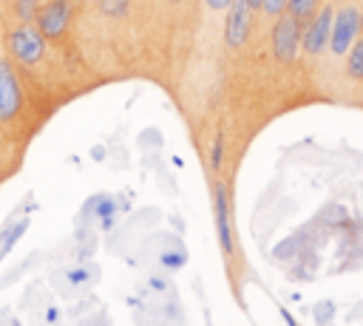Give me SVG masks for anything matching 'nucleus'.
<instances>
[{
    "label": "nucleus",
    "mask_w": 363,
    "mask_h": 326,
    "mask_svg": "<svg viewBox=\"0 0 363 326\" xmlns=\"http://www.w3.org/2000/svg\"><path fill=\"white\" fill-rule=\"evenodd\" d=\"M130 3L133 0H96V11L108 20H119L130 11Z\"/></svg>",
    "instance_id": "12"
},
{
    "label": "nucleus",
    "mask_w": 363,
    "mask_h": 326,
    "mask_svg": "<svg viewBox=\"0 0 363 326\" xmlns=\"http://www.w3.org/2000/svg\"><path fill=\"white\" fill-rule=\"evenodd\" d=\"M286 3H289V0H261V9H258V11H261L264 17H269V20H275L278 14L286 11Z\"/></svg>",
    "instance_id": "15"
},
{
    "label": "nucleus",
    "mask_w": 363,
    "mask_h": 326,
    "mask_svg": "<svg viewBox=\"0 0 363 326\" xmlns=\"http://www.w3.org/2000/svg\"><path fill=\"white\" fill-rule=\"evenodd\" d=\"M26 94L20 85V77L6 54H0V125L14 122L23 113Z\"/></svg>",
    "instance_id": "6"
},
{
    "label": "nucleus",
    "mask_w": 363,
    "mask_h": 326,
    "mask_svg": "<svg viewBox=\"0 0 363 326\" xmlns=\"http://www.w3.org/2000/svg\"><path fill=\"white\" fill-rule=\"evenodd\" d=\"M343 71L352 82H363V34L354 40V45L343 57Z\"/></svg>",
    "instance_id": "11"
},
{
    "label": "nucleus",
    "mask_w": 363,
    "mask_h": 326,
    "mask_svg": "<svg viewBox=\"0 0 363 326\" xmlns=\"http://www.w3.org/2000/svg\"><path fill=\"white\" fill-rule=\"evenodd\" d=\"M247 3H250V6H252V9H255V11H258V9H261V0H247Z\"/></svg>",
    "instance_id": "18"
},
{
    "label": "nucleus",
    "mask_w": 363,
    "mask_h": 326,
    "mask_svg": "<svg viewBox=\"0 0 363 326\" xmlns=\"http://www.w3.org/2000/svg\"><path fill=\"white\" fill-rule=\"evenodd\" d=\"M60 278L65 281V286L68 289H88V286H94L96 283V278H99V272L94 269V264H74V266H65L62 272H60Z\"/></svg>",
    "instance_id": "10"
},
{
    "label": "nucleus",
    "mask_w": 363,
    "mask_h": 326,
    "mask_svg": "<svg viewBox=\"0 0 363 326\" xmlns=\"http://www.w3.org/2000/svg\"><path fill=\"white\" fill-rule=\"evenodd\" d=\"M213 207H216V230H218V241L221 249L230 255L233 252V227H230V201H227V187L216 184L213 190Z\"/></svg>",
    "instance_id": "8"
},
{
    "label": "nucleus",
    "mask_w": 363,
    "mask_h": 326,
    "mask_svg": "<svg viewBox=\"0 0 363 326\" xmlns=\"http://www.w3.org/2000/svg\"><path fill=\"white\" fill-rule=\"evenodd\" d=\"M332 20H335V3H320L315 9L312 17L303 20V40H301V51L306 57H320L329 48V37H332Z\"/></svg>",
    "instance_id": "4"
},
{
    "label": "nucleus",
    "mask_w": 363,
    "mask_h": 326,
    "mask_svg": "<svg viewBox=\"0 0 363 326\" xmlns=\"http://www.w3.org/2000/svg\"><path fill=\"white\" fill-rule=\"evenodd\" d=\"M301 40H303V20H298L289 11L278 14L275 23H272V34H269L272 57L281 65H292L301 54Z\"/></svg>",
    "instance_id": "2"
},
{
    "label": "nucleus",
    "mask_w": 363,
    "mask_h": 326,
    "mask_svg": "<svg viewBox=\"0 0 363 326\" xmlns=\"http://www.w3.org/2000/svg\"><path fill=\"white\" fill-rule=\"evenodd\" d=\"M360 37V6L357 3H340L335 6V20H332V37H329V51L335 57H346V51L354 45Z\"/></svg>",
    "instance_id": "5"
},
{
    "label": "nucleus",
    "mask_w": 363,
    "mask_h": 326,
    "mask_svg": "<svg viewBox=\"0 0 363 326\" xmlns=\"http://www.w3.org/2000/svg\"><path fill=\"white\" fill-rule=\"evenodd\" d=\"M37 9H40V0H14V17L20 23H34Z\"/></svg>",
    "instance_id": "14"
},
{
    "label": "nucleus",
    "mask_w": 363,
    "mask_h": 326,
    "mask_svg": "<svg viewBox=\"0 0 363 326\" xmlns=\"http://www.w3.org/2000/svg\"><path fill=\"white\" fill-rule=\"evenodd\" d=\"M252 14L255 9L247 0H233L224 11V45L230 51H238L247 45L252 34Z\"/></svg>",
    "instance_id": "7"
},
{
    "label": "nucleus",
    "mask_w": 363,
    "mask_h": 326,
    "mask_svg": "<svg viewBox=\"0 0 363 326\" xmlns=\"http://www.w3.org/2000/svg\"><path fill=\"white\" fill-rule=\"evenodd\" d=\"M3 45H6V57L23 68L40 65L48 51V40L43 37V31L34 23H20V20L6 28Z\"/></svg>",
    "instance_id": "1"
},
{
    "label": "nucleus",
    "mask_w": 363,
    "mask_h": 326,
    "mask_svg": "<svg viewBox=\"0 0 363 326\" xmlns=\"http://www.w3.org/2000/svg\"><path fill=\"white\" fill-rule=\"evenodd\" d=\"M74 3H96V0H74Z\"/></svg>",
    "instance_id": "20"
},
{
    "label": "nucleus",
    "mask_w": 363,
    "mask_h": 326,
    "mask_svg": "<svg viewBox=\"0 0 363 326\" xmlns=\"http://www.w3.org/2000/svg\"><path fill=\"white\" fill-rule=\"evenodd\" d=\"M340 3H346V0H340Z\"/></svg>",
    "instance_id": "21"
},
{
    "label": "nucleus",
    "mask_w": 363,
    "mask_h": 326,
    "mask_svg": "<svg viewBox=\"0 0 363 326\" xmlns=\"http://www.w3.org/2000/svg\"><path fill=\"white\" fill-rule=\"evenodd\" d=\"M360 3H363V0H360Z\"/></svg>",
    "instance_id": "22"
},
{
    "label": "nucleus",
    "mask_w": 363,
    "mask_h": 326,
    "mask_svg": "<svg viewBox=\"0 0 363 326\" xmlns=\"http://www.w3.org/2000/svg\"><path fill=\"white\" fill-rule=\"evenodd\" d=\"M74 14H77L74 0H45V3H40L37 14H34V26L43 31V37L48 43H60L71 28Z\"/></svg>",
    "instance_id": "3"
},
{
    "label": "nucleus",
    "mask_w": 363,
    "mask_h": 326,
    "mask_svg": "<svg viewBox=\"0 0 363 326\" xmlns=\"http://www.w3.org/2000/svg\"><path fill=\"white\" fill-rule=\"evenodd\" d=\"M82 215H91L94 221H99V224L108 230V227L113 224V218H116V201H113V196L99 193V196L88 198L85 207H82Z\"/></svg>",
    "instance_id": "9"
},
{
    "label": "nucleus",
    "mask_w": 363,
    "mask_h": 326,
    "mask_svg": "<svg viewBox=\"0 0 363 326\" xmlns=\"http://www.w3.org/2000/svg\"><path fill=\"white\" fill-rule=\"evenodd\" d=\"M360 34H363V9H360Z\"/></svg>",
    "instance_id": "19"
},
{
    "label": "nucleus",
    "mask_w": 363,
    "mask_h": 326,
    "mask_svg": "<svg viewBox=\"0 0 363 326\" xmlns=\"http://www.w3.org/2000/svg\"><path fill=\"white\" fill-rule=\"evenodd\" d=\"M230 3H233V0H204V6H207L210 11H227Z\"/></svg>",
    "instance_id": "17"
},
{
    "label": "nucleus",
    "mask_w": 363,
    "mask_h": 326,
    "mask_svg": "<svg viewBox=\"0 0 363 326\" xmlns=\"http://www.w3.org/2000/svg\"><path fill=\"white\" fill-rule=\"evenodd\" d=\"M318 6H320V0H289V3H286V11L295 14L298 20H306V17L315 14Z\"/></svg>",
    "instance_id": "13"
},
{
    "label": "nucleus",
    "mask_w": 363,
    "mask_h": 326,
    "mask_svg": "<svg viewBox=\"0 0 363 326\" xmlns=\"http://www.w3.org/2000/svg\"><path fill=\"white\" fill-rule=\"evenodd\" d=\"M221 162H224V139L216 136V142L210 147V164H213V170H221Z\"/></svg>",
    "instance_id": "16"
}]
</instances>
